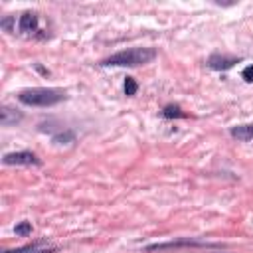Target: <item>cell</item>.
<instances>
[{
	"mask_svg": "<svg viewBox=\"0 0 253 253\" xmlns=\"http://www.w3.org/2000/svg\"><path fill=\"white\" fill-rule=\"evenodd\" d=\"M154 57H156V49L154 47H128V49L117 51L111 57L103 59L101 65H105V67H109V65H115V67H138V65L150 63Z\"/></svg>",
	"mask_w": 253,
	"mask_h": 253,
	"instance_id": "1",
	"label": "cell"
},
{
	"mask_svg": "<svg viewBox=\"0 0 253 253\" xmlns=\"http://www.w3.org/2000/svg\"><path fill=\"white\" fill-rule=\"evenodd\" d=\"M63 99L65 93L61 89H47V87H34L18 93V101L28 107H53Z\"/></svg>",
	"mask_w": 253,
	"mask_h": 253,
	"instance_id": "2",
	"label": "cell"
},
{
	"mask_svg": "<svg viewBox=\"0 0 253 253\" xmlns=\"http://www.w3.org/2000/svg\"><path fill=\"white\" fill-rule=\"evenodd\" d=\"M4 164H26V166H32V164H40V158L34 154V152H28V150H20V152H10V154H4L2 158Z\"/></svg>",
	"mask_w": 253,
	"mask_h": 253,
	"instance_id": "3",
	"label": "cell"
},
{
	"mask_svg": "<svg viewBox=\"0 0 253 253\" xmlns=\"http://www.w3.org/2000/svg\"><path fill=\"white\" fill-rule=\"evenodd\" d=\"M239 61V57H231V55H221V53H213L208 57V67L217 69V71H225L229 67H233Z\"/></svg>",
	"mask_w": 253,
	"mask_h": 253,
	"instance_id": "4",
	"label": "cell"
},
{
	"mask_svg": "<svg viewBox=\"0 0 253 253\" xmlns=\"http://www.w3.org/2000/svg\"><path fill=\"white\" fill-rule=\"evenodd\" d=\"M229 134L241 142H247L253 138V123H245V125H235L229 128Z\"/></svg>",
	"mask_w": 253,
	"mask_h": 253,
	"instance_id": "5",
	"label": "cell"
},
{
	"mask_svg": "<svg viewBox=\"0 0 253 253\" xmlns=\"http://www.w3.org/2000/svg\"><path fill=\"white\" fill-rule=\"evenodd\" d=\"M57 247H51V245H42L40 241L38 243H32V245H24V247H18L14 251H4V253H55Z\"/></svg>",
	"mask_w": 253,
	"mask_h": 253,
	"instance_id": "6",
	"label": "cell"
},
{
	"mask_svg": "<svg viewBox=\"0 0 253 253\" xmlns=\"http://www.w3.org/2000/svg\"><path fill=\"white\" fill-rule=\"evenodd\" d=\"M20 119H22V115L16 113L14 109H10V107H2V109H0V123H2V126L16 125Z\"/></svg>",
	"mask_w": 253,
	"mask_h": 253,
	"instance_id": "7",
	"label": "cell"
},
{
	"mask_svg": "<svg viewBox=\"0 0 253 253\" xmlns=\"http://www.w3.org/2000/svg\"><path fill=\"white\" fill-rule=\"evenodd\" d=\"M38 28V16L34 12H26L20 16V30L22 32H34Z\"/></svg>",
	"mask_w": 253,
	"mask_h": 253,
	"instance_id": "8",
	"label": "cell"
},
{
	"mask_svg": "<svg viewBox=\"0 0 253 253\" xmlns=\"http://www.w3.org/2000/svg\"><path fill=\"white\" fill-rule=\"evenodd\" d=\"M162 117L164 119H182V117H188L178 105H166L164 109H162Z\"/></svg>",
	"mask_w": 253,
	"mask_h": 253,
	"instance_id": "9",
	"label": "cell"
},
{
	"mask_svg": "<svg viewBox=\"0 0 253 253\" xmlns=\"http://www.w3.org/2000/svg\"><path fill=\"white\" fill-rule=\"evenodd\" d=\"M123 87H125V95H126V97H132V95H136V91H138V83L134 81V77H126Z\"/></svg>",
	"mask_w": 253,
	"mask_h": 253,
	"instance_id": "10",
	"label": "cell"
},
{
	"mask_svg": "<svg viewBox=\"0 0 253 253\" xmlns=\"http://www.w3.org/2000/svg\"><path fill=\"white\" fill-rule=\"evenodd\" d=\"M73 140H75V134H73L71 130H65V132L53 136V142H57V144H69V142H73Z\"/></svg>",
	"mask_w": 253,
	"mask_h": 253,
	"instance_id": "11",
	"label": "cell"
},
{
	"mask_svg": "<svg viewBox=\"0 0 253 253\" xmlns=\"http://www.w3.org/2000/svg\"><path fill=\"white\" fill-rule=\"evenodd\" d=\"M16 235H30L32 233V223L30 221H22L20 225H16Z\"/></svg>",
	"mask_w": 253,
	"mask_h": 253,
	"instance_id": "12",
	"label": "cell"
},
{
	"mask_svg": "<svg viewBox=\"0 0 253 253\" xmlns=\"http://www.w3.org/2000/svg\"><path fill=\"white\" fill-rule=\"evenodd\" d=\"M241 75H243V79H245V81H253V65H247V67L243 69V73H241Z\"/></svg>",
	"mask_w": 253,
	"mask_h": 253,
	"instance_id": "13",
	"label": "cell"
},
{
	"mask_svg": "<svg viewBox=\"0 0 253 253\" xmlns=\"http://www.w3.org/2000/svg\"><path fill=\"white\" fill-rule=\"evenodd\" d=\"M12 20H14V18H6V20H2V28L10 30V26H12Z\"/></svg>",
	"mask_w": 253,
	"mask_h": 253,
	"instance_id": "14",
	"label": "cell"
}]
</instances>
